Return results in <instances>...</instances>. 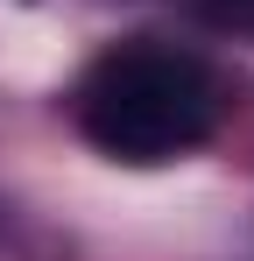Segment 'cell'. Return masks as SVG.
Returning <instances> with one entry per match:
<instances>
[{"label": "cell", "instance_id": "7a4b0ae2", "mask_svg": "<svg viewBox=\"0 0 254 261\" xmlns=\"http://www.w3.org/2000/svg\"><path fill=\"white\" fill-rule=\"evenodd\" d=\"M205 14L219 21V29H247L254 36V0H205Z\"/></svg>", "mask_w": 254, "mask_h": 261}, {"label": "cell", "instance_id": "6da1fadb", "mask_svg": "<svg viewBox=\"0 0 254 261\" xmlns=\"http://www.w3.org/2000/svg\"><path fill=\"white\" fill-rule=\"evenodd\" d=\"M219 106V78L169 43H120L78 78V127L113 163H176L212 141Z\"/></svg>", "mask_w": 254, "mask_h": 261}]
</instances>
